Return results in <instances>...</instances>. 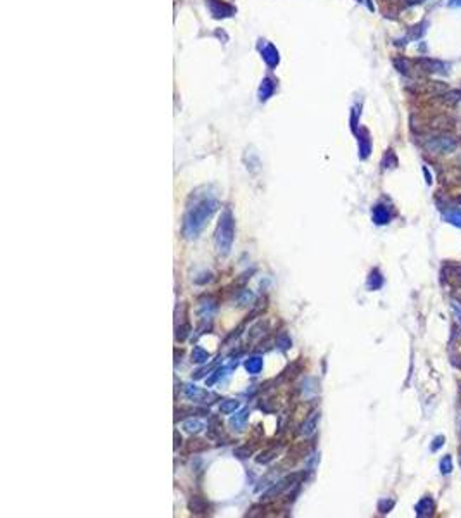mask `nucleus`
Returning <instances> with one entry per match:
<instances>
[{"label": "nucleus", "mask_w": 461, "mask_h": 518, "mask_svg": "<svg viewBox=\"0 0 461 518\" xmlns=\"http://www.w3.org/2000/svg\"><path fill=\"white\" fill-rule=\"evenodd\" d=\"M218 207H220V202L211 195H202V197L195 199L193 206L187 209L185 216H183V235L187 239L199 237L208 220L216 213Z\"/></svg>", "instance_id": "obj_1"}, {"label": "nucleus", "mask_w": 461, "mask_h": 518, "mask_svg": "<svg viewBox=\"0 0 461 518\" xmlns=\"http://www.w3.org/2000/svg\"><path fill=\"white\" fill-rule=\"evenodd\" d=\"M233 237H235V220L231 216L230 209H225L223 213H221L220 223H218V228H216V233H214V246L221 256H228L230 254Z\"/></svg>", "instance_id": "obj_2"}, {"label": "nucleus", "mask_w": 461, "mask_h": 518, "mask_svg": "<svg viewBox=\"0 0 461 518\" xmlns=\"http://www.w3.org/2000/svg\"><path fill=\"white\" fill-rule=\"evenodd\" d=\"M423 147L432 154H449L456 149V140L449 135H435L425 140Z\"/></svg>", "instance_id": "obj_3"}, {"label": "nucleus", "mask_w": 461, "mask_h": 518, "mask_svg": "<svg viewBox=\"0 0 461 518\" xmlns=\"http://www.w3.org/2000/svg\"><path fill=\"white\" fill-rule=\"evenodd\" d=\"M182 391H183V395H185L189 401H193V403H211L209 399H216V394H212V392H206L192 384H185L182 387Z\"/></svg>", "instance_id": "obj_4"}, {"label": "nucleus", "mask_w": 461, "mask_h": 518, "mask_svg": "<svg viewBox=\"0 0 461 518\" xmlns=\"http://www.w3.org/2000/svg\"><path fill=\"white\" fill-rule=\"evenodd\" d=\"M417 64L421 67V71L430 73V75H446L447 73V64H444L442 61L437 59H428V57H421L417 61Z\"/></svg>", "instance_id": "obj_5"}, {"label": "nucleus", "mask_w": 461, "mask_h": 518, "mask_svg": "<svg viewBox=\"0 0 461 518\" xmlns=\"http://www.w3.org/2000/svg\"><path fill=\"white\" fill-rule=\"evenodd\" d=\"M449 358L454 366L461 370V330L454 328L449 340Z\"/></svg>", "instance_id": "obj_6"}, {"label": "nucleus", "mask_w": 461, "mask_h": 518, "mask_svg": "<svg viewBox=\"0 0 461 518\" xmlns=\"http://www.w3.org/2000/svg\"><path fill=\"white\" fill-rule=\"evenodd\" d=\"M442 280L446 284L454 285V287H461V266L460 265H444L442 266Z\"/></svg>", "instance_id": "obj_7"}, {"label": "nucleus", "mask_w": 461, "mask_h": 518, "mask_svg": "<svg viewBox=\"0 0 461 518\" xmlns=\"http://www.w3.org/2000/svg\"><path fill=\"white\" fill-rule=\"evenodd\" d=\"M208 7L211 11L212 18L220 19V18H228V16L235 14V9L231 5H227L220 0H208Z\"/></svg>", "instance_id": "obj_8"}, {"label": "nucleus", "mask_w": 461, "mask_h": 518, "mask_svg": "<svg viewBox=\"0 0 461 518\" xmlns=\"http://www.w3.org/2000/svg\"><path fill=\"white\" fill-rule=\"evenodd\" d=\"M417 517L423 518V517H430V515H434V510H435V504H434V499L428 496L421 497L420 501L417 503Z\"/></svg>", "instance_id": "obj_9"}, {"label": "nucleus", "mask_w": 461, "mask_h": 518, "mask_svg": "<svg viewBox=\"0 0 461 518\" xmlns=\"http://www.w3.org/2000/svg\"><path fill=\"white\" fill-rule=\"evenodd\" d=\"M318 421H320V411H314V413H313L311 416H309L308 420H306L304 423H302V427H301V434H302V435H304V437H309V435H313V434L316 432Z\"/></svg>", "instance_id": "obj_10"}, {"label": "nucleus", "mask_w": 461, "mask_h": 518, "mask_svg": "<svg viewBox=\"0 0 461 518\" xmlns=\"http://www.w3.org/2000/svg\"><path fill=\"white\" fill-rule=\"evenodd\" d=\"M249 410L247 408H242L240 411H237V413H233L230 416V425L233 427L235 430H242L244 427H246L247 420H249Z\"/></svg>", "instance_id": "obj_11"}, {"label": "nucleus", "mask_w": 461, "mask_h": 518, "mask_svg": "<svg viewBox=\"0 0 461 518\" xmlns=\"http://www.w3.org/2000/svg\"><path fill=\"white\" fill-rule=\"evenodd\" d=\"M373 221H375L377 225L389 223V221H391V211H389V207L383 204H377L375 207H373Z\"/></svg>", "instance_id": "obj_12"}, {"label": "nucleus", "mask_w": 461, "mask_h": 518, "mask_svg": "<svg viewBox=\"0 0 461 518\" xmlns=\"http://www.w3.org/2000/svg\"><path fill=\"white\" fill-rule=\"evenodd\" d=\"M263 59L270 67H275L276 64L280 62V56H278L276 47H273V45H266V47L263 49Z\"/></svg>", "instance_id": "obj_13"}, {"label": "nucleus", "mask_w": 461, "mask_h": 518, "mask_svg": "<svg viewBox=\"0 0 461 518\" xmlns=\"http://www.w3.org/2000/svg\"><path fill=\"white\" fill-rule=\"evenodd\" d=\"M273 92H275V83H273L270 78H264L263 82H261V85H259V92H257V95H259V101L261 102L268 101V99L273 95Z\"/></svg>", "instance_id": "obj_14"}, {"label": "nucleus", "mask_w": 461, "mask_h": 518, "mask_svg": "<svg viewBox=\"0 0 461 518\" xmlns=\"http://www.w3.org/2000/svg\"><path fill=\"white\" fill-rule=\"evenodd\" d=\"M370 152H372V142H370L368 133L365 131L363 135H359V157L366 159L370 156Z\"/></svg>", "instance_id": "obj_15"}, {"label": "nucleus", "mask_w": 461, "mask_h": 518, "mask_svg": "<svg viewBox=\"0 0 461 518\" xmlns=\"http://www.w3.org/2000/svg\"><path fill=\"white\" fill-rule=\"evenodd\" d=\"M383 285V276L378 269H373L368 276V289L370 290H378L380 287Z\"/></svg>", "instance_id": "obj_16"}, {"label": "nucleus", "mask_w": 461, "mask_h": 518, "mask_svg": "<svg viewBox=\"0 0 461 518\" xmlns=\"http://www.w3.org/2000/svg\"><path fill=\"white\" fill-rule=\"evenodd\" d=\"M246 370L251 373V375H257V373L263 370V358H259V356L249 358L246 361Z\"/></svg>", "instance_id": "obj_17"}, {"label": "nucleus", "mask_w": 461, "mask_h": 518, "mask_svg": "<svg viewBox=\"0 0 461 518\" xmlns=\"http://www.w3.org/2000/svg\"><path fill=\"white\" fill-rule=\"evenodd\" d=\"M238 408H240V403L235 401V399H223L220 404V411L223 414H233Z\"/></svg>", "instance_id": "obj_18"}, {"label": "nucleus", "mask_w": 461, "mask_h": 518, "mask_svg": "<svg viewBox=\"0 0 461 518\" xmlns=\"http://www.w3.org/2000/svg\"><path fill=\"white\" fill-rule=\"evenodd\" d=\"M444 220L447 223L454 225V227L461 228V209H451V211H446L444 213Z\"/></svg>", "instance_id": "obj_19"}, {"label": "nucleus", "mask_w": 461, "mask_h": 518, "mask_svg": "<svg viewBox=\"0 0 461 518\" xmlns=\"http://www.w3.org/2000/svg\"><path fill=\"white\" fill-rule=\"evenodd\" d=\"M183 429H185L189 434H199L202 429H204V421L197 420V418L193 420L192 418V420H187L185 423H183Z\"/></svg>", "instance_id": "obj_20"}, {"label": "nucleus", "mask_w": 461, "mask_h": 518, "mask_svg": "<svg viewBox=\"0 0 461 518\" xmlns=\"http://www.w3.org/2000/svg\"><path fill=\"white\" fill-rule=\"evenodd\" d=\"M208 359H209L208 351H204L201 346L193 347V351H192V361L193 363H199V365H201V363H208Z\"/></svg>", "instance_id": "obj_21"}, {"label": "nucleus", "mask_w": 461, "mask_h": 518, "mask_svg": "<svg viewBox=\"0 0 461 518\" xmlns=\"http://www.w3.org/2000/svg\"><path fill=\"white\" fill-rule=\"evenodd\" d=\"M440 472H442L444 475H449L451 472H453V459H451V456H444V458L440 459Z\"/></svg>", "instance_id": "obj_22"}, {"label": "nucleus", "mask_w": 461, "mask_h": 518, "mask_svg": "<svg viewBox=\"0 0 461 518\" xmlns=\"http://www.w3.org/2000/svg\"><path fill=\"white\" fill-rule=\"evenodd\" d=\"M394 64L399 69V73H402V75H409V66H411V62H409L408 59H396Z\"/></svg>", "instance_id": "obj_23"}, {"label": "nucleus", "mask_w": 461, "mask_h": 518, "mask_svg": "<svg viewBox=\"0 0 461 518\" xmlns=\"http://www.w3.org/2000/svg\"><path fill=\"white\" fill-rule=\"evenodd\" d=\"M444 102H449V104H454V102L461 101V92L460 90H454V92H446L442 95Z\"/></svg>", "instance_id": "obj_24"}, {"label": "nucleus", "mask_w": 461, "mask_h": 518, "mask_svg": "<svg viewBox=\"0 0 461 518\" xmlns=\"http://www.w3.org/2000/svg\"><path fill=\"white\" fill-rule=\"evenodd\" d=\"M252 301H254V294H252V292L242 290L240 297H238V304H240V306H246V304H249V302H252Z\"/></svg>", "instance_id": "obj_25"}, {"label": "nucleus", "mask_w": 461, "mask_h": 518, "mask_svg": "<svg viewBox=\"0 0 461 518\" xmlns=\"http://www.w3.org/2000/svg\"><path fill=\"white\" fill-rule=\"evenodd\" d=\"M392 506H394V501L392 499H382L378 504V510H380V513H389V511L392 510Z\"/></svg>", "instance_id": "obj_26"}, {"label": "nucleus", "mask_w": 461, "mask_h": 518, "mask_svg": "<svg viewBox=\"0 0 461 518\" xmlns=\"http://www.w3.org/2000/svg\"><path fill=\"white\" fill-rule=\"evenodd\" d=\"M189 330L190 327L189 325H182V327L176 328V340H183L187 335H189Z\"/></svg>", "instance_id": "obj_27"}, {"label": "nucleus", "mask_w": 461, "mask_h": 518, "mask_svg": "<svg viewBox=\"0 0 461 518\" xmlns=\"http://www.w3.org/2000/svg\"><path fill=\"white\" fill-rule=\"evenodd\" d=\"M357 118H359V111H357V107H353V116H351V128H353V131L357 130Z\"/></svg>", "instance_id": "obj_28"}, {"label": "nucleus", "mask_w": 461, "mask_h": 518, "mask_svg": "<svg viewBox=\"0 0 461 518\" xmlns=\"http://www.w3.org/2000/svg\"><path fill=\"white\" fill-rule=\"evenodd\" d=\"M442 444H444V437H442V435L435 437V440H434V444L430 446V449H432V451H437V449H439V447L442 446Z\"/></svg>", "instance_id": "obj_29"}, {"label": "nucleus", "mask_w": 461, "mask_h": 518, "mask_svg": "<svg viewBox=\"0 0 461 518\" xmlns=\"http://www.w3.org/2000/svg\"><path fill=\"white\" fill-rule=\"evenodd\" d=\"M235 455H237L238 458H247V456L251 455V449H237Z\"/></svg>", "instance_id": "obj_30"}, {"label": "nucleus", "mask_w": 461, "mask_h": 518, "mask_svg": "<svg viewBox=\"0 0 461 518\" xmlns=\"http://www.w3.org/2000/svg\"><path fill=\"white\" fill-rule=\"evenodd\" d=\"M453 310H454V313L458 314V318H460V321H461V306H458V302H453Z\"/></svg>", "instance_id": "obj_31"}, {"label": "nucleus", "mask_w": 461, "mask_h": 518, "mask_svg": "<svg viewBox=\"0 0 461 518\" xmlns=\"http://www.w3.org/2000/svg\"><path fill=\"white\" fill-rule=\"evenodd\" d=\"M423 173H425V178H427V183H428V185H430V183H432V176H430V173H428V169H427V168H423Z\"/></svg>", "instance_id": "obj_32"}, {"label": "nucleus", "mask_w": 461, "mask_h": 518, "mask_svg": "<svg viewBox=\"0 0 461 518\" xmlns=\"http://www.w3.org/2000/svg\"><path fill=\"white\" fill-rule=\"evenodd\" d=\"M449 5L451 7H458V5H461V0H451Z\"/></svg>", "instance_id": "obj_33"}, {"label": "nucleus", "mask_w": 461, "mask_h": 518, "mask_svg": "<svg viewBox=\"0 0 461 518\" xmlns=\"http://www.w3.org/2000/svg\"><path fill=\"white\" fill-rule=\"evenodd\" d=\"M421 2H425V0H408L409 5H417V4H421Z\"/></svg>", "instance_id": "obj_34"}, {"label": "nucleus", "mask_w": 461, "mask_h": 518, "mask_svg": "<svg viewBox=\"0 0 461 518\" xmlns=\"http://www.w3.org/2000/svg\"><path fill=\"white\" fill-rule=\"evenodd\" d=\"M460 463H461V453H460Z\"/></svg>", "instance_id": "obj_35"}]
</instances>
